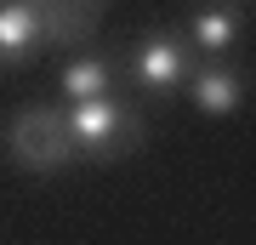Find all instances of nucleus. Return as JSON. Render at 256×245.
Returning a JSON list of instances; mask_svg holds the SVG:
<instances>
[{"mask_svg":"<svg viewBox=\"0 0 256 245\" xmlns=\"http://www.w3.org/2000/svg\"><path fill=\"white\" fill-rule=\"evenodd\" d=\"M63 120H68L74 154L92 165H114L142 143V109L126 103L120 91L114 97H92V103H63Z\"/></svg>","mask_w":256,"mask_h":245,"instance_id":"obj_2","label":"nucleus"},{"mask_svg":"<svg viewBox=\"0 0 256 245\" xmlns=\"http://www.w3.org/2000/svg\"><path fill=\"white\" fill-rule=\"evenodd\" d=\"M194 63H200L194 46L182 35H171V29L137 35V46H126V57H120L131 91H142V97H171V91H182L188 74H194Z\"/></svg>","mask_w":256,"mask_h":245,"instance_id":"obj_3","label":"nucleus"},{"mask_svg":"<svg viewBox=\"0 0 256 245\" xmlns=\"http://www.w3.org/2000/svg\"><path fill=\"white\" fill-rule=\"evenodd\" d=\"M126 86V69H120V57L108 52H74L63 69H57V103H92V97H114V91Z\"/></svg>","mask_w":256,"mask_h":245,"instance_id":"obj_5","label":"nucleus"},{"mask_svg":"<svg viewBox=\"0 0 256 245\" xmlns=\"http://www.w3.org/2000/svg\"><path fill=\"white\" fill-rule=\"evenodd\" d=\"M239 35H245V6H239V0H210V6H200V12L182 23V40L194 46L200 63L228 57L234 46H239Z\"/></svg>","mask_w":256,"mask_h":245,"instance_id":"obj_6","label":"nucleus"},{"mask_svg":"<svg viewBox=\"0 0 256 245\" xmlns=\"http://www.w3.org/2000/svg\"><path fill=\"white\" fill-rule=\"evenodd\" d=\"M0 154L28 177H63L68 165H80L68 143V120L63 103H23L18 114L0 126Z\"/></svg>","mask_w":256,"mask_h":245,"instance_id":"obj_1","label":"nucleus"},{"mask_svg":"<svg viewBox=\"0 0 256 245\" xmlns=\"http://www.w3.org/2000/svg\"><path fill=\"white\" fill-rule=\"evenodd\" d=\"M245 91H250L245 69L228 63V57H210V63H194L182 97L194 103V114H205V120H234L245 109Z\"/></svg>","mask_w":256,"mask_h":245,"instance_id":"obj_4","label":"nucleus"}]
</instances>
